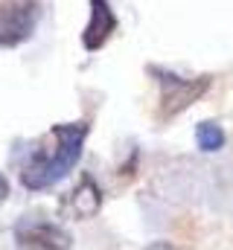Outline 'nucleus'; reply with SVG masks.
<instances>
[{
  "mask_svg": "<svg viewBox=\"0 0 233 250\" xmlns=\"http://www.w3.org/2000/svg\"><path fill=\"white\" fill-rule=\"evenodd\" d=\"M88 131H91V125L85 120L53 125L29 148L26 160L21 163V184L29 192H41V189L56 187L61 178H67L70 169L82 157V146L88 140Z\"/></svg>",
  "mask_w": 233,
  "mask_h": 250,
  "instance_id": "1",
  "label": "nucleus"
},
{
  "mask_svg": "<svg viewBox=\"0 0 233 250\" xmlns=\"http://www.w3.org/2000/svg\"><path fill=\"white\" fill-rule=\"evenodd\" d=\"M41 18L38 0H0V47L23 44Z\"/></svg>",
  "mask_w": 233,
  "mask_h": 250,
  "instance_id": "2",
  "label": "nucleus"
},
{
  "mask_svg": "<svg viewBox=\"0 0 233 250\" xmlns=\"http://www.w3.org/2000/svg\"><path fill=\"white\" fill-rule=\"evenodd\" d=\"M161 87H163V117H175L178 111L189 108L207 87H210V76H198V79H178L172 73H158Z\"/></svg>",
  "mask_w": 233,
  "mask_h": 250,
  "instance_id": "3",
  "label": "nucleus"
},
{
  "mask_svg": "<svg viewBox=\"0 0 233 250\" xmlns=\"http://www.w3.org/2000/svg\"><path fill=\"white\" fill-rule=\"evenodd\" d=\"M15 242L21 250H70V233L47 221H21Z\"/></svg>",
  "mask_w": 233,
  "mask_h": 250,
  "instance_id": "4",
  "label": "nucleus"
},
{
  "mask_svg": "<svg viewBox=\"0 0 233 250\" xmlns=\"http://www.w3.org/2000/svg\"><path fill=\"white\" fill-rule=\"evenodd\" d=\"M114 29H116V15L111 9V3L108 0H91V21L82 32L85 50H91V53L102 50L105 41L114 35Z\"/></svg>",
  "mask_w": 233,
  "mask_h": 250,
  "instance_id": "5",
  "label": "nucleus"
},
{
  "mask_svg": "<svg viewBox=\"0 0 233 250\" xmlns=\"http://www.w3.org/2000/svg\"><path fill=\"white\" fill-rule=\"evenodd\" d=\"M99 207H102V192L96 187V181L88 178V175L76 184V189L70 192V198L64 201V209H67L73 218H79V221L93 218V215L99 212Z\"/></svg>",
  "mask_w": 233,
  "mask_h": 250,
  "instance_id": "6",
  "label": "nucleus"
},
{
  "mask_svg": "<svg viewBox=\"0 0 233 250\" xmlns=\"http://www.w3.org/2000/svg\"><path fill=\"white\" fill-rule=\"evenodd\" d=\"M225 143H228V134H225V128L219 123H201L195 128V146L201 148V151H222L225 148Z\"/></svg>",
  "mask_w": 233,
  "mask_h": 250,
  "instance_id": "7",
  "label": "nucleus"
},
{
  "mask_svg": "<svg viewBox=\"0 0 233 250\" xmlns=\"http://www.w3.org/2000/svg\"><path fill=\"white\" fill-rule=\"evenodd\" d=\"M6 195H9V181H6L3 172H0V201H6Z\"/></svg>",
  "mask_w": 233,
  "mask_h": 250,
  "instance_id": "8",
  "label": "nucleus"
},
{
  "mask_svg": "<svg viewBox=\"0 0 233 250\" xmlns=\"http://www.w3.org/2000/svg\"><path fill=\"white\" fill-rule=\"evenodd\" d=\"M146 250H175V248L169 245V242H155V245H149Z\"/></svg>",
  "mask_w": 233,
  "mask_h": 250,
  "instance_id": "9",
  "label": "nucleus"
}]
</instances>
